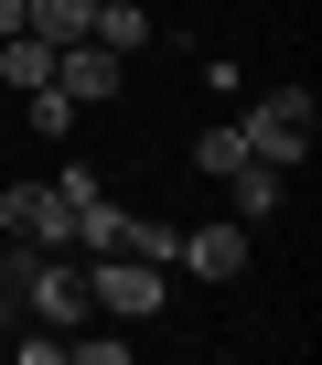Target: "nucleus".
I'll use <instances>...</instances> for the list:
<instances>
[{
    "instance_id": "dca6fc26",
    "label": "nucleus",
    "mask_w": 322,
    "mask_h": 365,
    "mask_svg": "<svg viewBox=\"0 0 322 365\" xmlns=\"http://www.w3.org/2000/svg\"><path fill=\"white\" fill-rule=\"evenodd\" d=\"M65 354H76V365H129V333H76Z\"/></svg>"
},
{
    "instance_id": "9d476101",
    "label": "nucleus",
    "mask_w": 322,
    "mask_h": 365,
    "mask_svg": "<svg viewBox=\"0 0 322 365\" xmlns=\"http://www.w3.org/2000/svg\"><path fill=\"white\" fill-rule=\"evenodd\" d=\"M54 76V43L43 33H0V86H43Z\"/></svg>"
},
{
    "instance_id": "f257e3e1",
    "label": "nucleus",
    "mask_w": 322,
    "mask_h": 365,
    "mask_svg": "<svg viewBox=\"0 0 322 365\" xmlns=\"http://www.w3.org/2000/svg\"><path fill=\"white\" fill-rule=\"evenodd\" d=\"M237 129H247V161H269V172H290V182H301L322 108H311V86H269V97H247V108H237Z\"/></svg>"
},
{
    "instance_id": "f3484780",
    "label": "nucleus",
    "mask_w": 322,
    "mask_h": 365,
    "mask_svg": "<svg viewBox=\"0 0 322 365\" xmlns=\"http://www.w3.org/2000/svg\"><path fill=\"white\" fill-rule=\"evenodd\" d=\"M0 33H33V0H0Z\"/></svg>"
},
{
    "instance_id": "6e6552de",
    "label": "nucleus",
    "mask_w": 322,
    "mask_h": 365,
    "mask_svg": "<svg viewBox=\"0 0 322 365\" xmlns=\"http://www.w3.org/2000/svg\"><path fill=\"white\" fill-rule=\"evenodd\" d=\"M118 226H129V205L97 182V194H76V237H65V247H97V258H108V247H118Z\"/></svg>"
},
{
    "instance_id": "39448f33",
    "label": "nucleus",
    "mask_w": 322,
    "mask_h": 365,
    "mask_svg": "<svg viewBox=\"0 0 322 365\" xmlns=\"http://www.w3.org/2000/svg\"><path fill=\"white\" fill-rule=\"evenodd\" d=\"M54 86H65L76 108H108V97L129 86V54H108V43H54Z\"/></svg>"
},
{
    "instance_id": "ddd939ff",
    "label": "nucleus",
    "mask_w": 322,
    "mask_h": 365,
    "mask_svg": "<svg viewBox=\"0 0 322 365\" xmlns=\"http://www.w3.org/2000/svg\"><path fill=\"white\" fill-rule=\"evenodd\" d=\"M86 22H97V0H33V33L43 43H86Z\"/></svg>"
},
{
    "instance_id": "1a4fd4ad",
    "label": "nucleus",
    "mask_w": 322,
    "mask_h": 365,
    "mask_svg": "<svg viewBox=\"0 0 322 365\" xmlns=\"http://www.w3.org/2000/svg\"><path fill=\"white\" fill-rule=\"evenodd\" d=\"M86 43H108V54H140V43H150V11H140V0H97Z\"/></svg>"
},
{
    "instance_id": "2eb2a0df",
    "label": "nucleus",
    "mask_w": 322,
    "mask_h": 365,
    "mask_svg": "<svg viewBox=\"0 0 322 365\" xmlns=\"http://www.w3.org/2000/svg\"><path fill=\"white\" fill-rule=\"evenodd\" d=\"M22 269H33V247L11 237V247H0V333H22Z\"/></svg>"
},
{
    "instance_id": "4468645a",
    "label": "nucleus",
    "mask_w": 322,
    "mask_h": 365,
    "mask_svg": "<svg viewBox=\"0 0 322 365\" xmlns=\"http://www.w3.org/2000/svg\"><path fill=\"white\" fill-rule=\"evenodd\" d=\"M118 247H129V258H150V269H172L183 226H161V215H129V226H118Z\"/></svg>"
},
{
    "instance_id": "20e7f679",
    "label": "nucleus",
    "mask_w": 322,
    "mask_h": 365,
    "mask_svg": "<svg viewBox=\"0 0 322 365\" xmlns=\"http://www.w3.org/2000/svg\"><path fill=\"white\" fill-rule=\"evenodd\" d=\"M0 237H22V247H65V237H76L65 182H11V194H0Z\"/></svg>"
},
{
    "instance_id": "9b49d317",
    "label": "nucleus",
    "mask_w": 322,
    "mask_h": 365,
    "mask_svg": "<svg viewBox=\"0 0 322 365\" xmlns=\"http://www.w3.org/2000/svg\"><path fill=\"white\" fill-rule=\"evenodd\" d=\"M22 118H33V140H65V129H76L86 108H76V97H65L54 76H43V86H22Z\"/></svg>"
},
{
    "instance_id": "f03ea898",
    "label": "nucleus",
    "mask_w": 322,
    "mask_h": 365,
    "mask_svg": "<svg viewBox=\"0 0 322 365\" xmlns=\"http://www.w3.org/2000/svg\"><path fill=\"white\" fill-rule=\"evenodd\" d=\"M97 301H86V269L76 258H54V247H33V269H22V322H54V333H76Z\"/></svg>"
},
{
    "instance_id": "f8f14e48",
    "label": "nucleus",
    "mask_w": 322,
    "mask_h": 365,
    "mask_svg": "<svg viewBox=\"0 0 322 365\" xmlns=\"http://www.w3.org/2000/svg\"><path fill=\"white\" fill-rule=\"evenodd\" d=\"M237 161H247V129H237V118H215V129L194 140V172H204V182H226Z\"/></svg>"
},
{
    "instance_id": "423d86ee",
    "label": "nucleus",
    "mask_w": 322,
    "mask_h": 365,
    "mask_svg": "<svg viewBox=\"0 0 322 365\" xmlns=\"http://www.w3.org/2000/svg\"><path fill=\"white\" fill-rule=\"evenodd\" d=\"M172 269H194V279H237V269H247V226H237V215H226V226H183Z\"/></svg>"
},
{
    "instance_id": "7ed1b4c3",
    "label": "nucleus",
    "mask_w": 322,
    "mask_h": 365,
    "mask_svg": "<svg viewBox=\"0 0 322 365\" xmlns=\"http://www.w3.org/2000/svg\"><path fill=\"white\" fill-rule=\"evenodd\" d=\"M161 279H172V269H150V258L108 247V258L86 269V301H97V312H118V322H150V312H161Z\"/></svg>"
},
{
    "instance_id": "0eeeda50",
    "label": "nucleus",
    "mask_w": 322,
    "mask_h": 365,
    "mask_svg": "<svg viewBox=\"0 0 322 365\" xmlns=\"http://www.w3.org/2000/svg\"><path fill=\"white\" fill-rule=\"evenodd\" d=\"M226 205H237V226L258 237V226L290 205V172H269V161H237V172H226Z\"/></svg>"
}]
</instances>
